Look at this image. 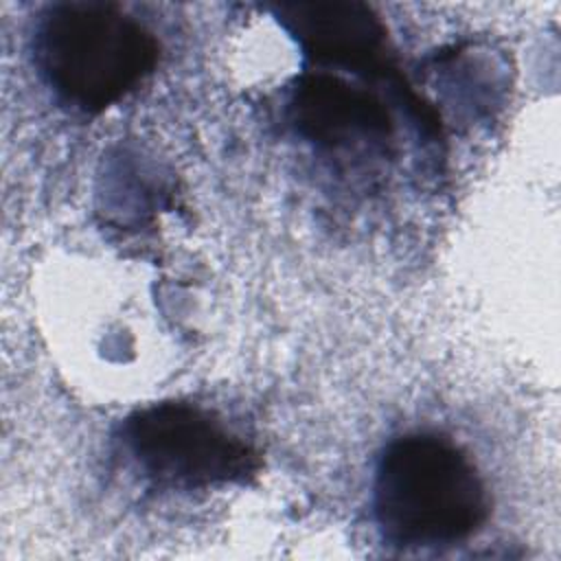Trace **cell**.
<instances>
[{"instance_id": "obj_1", "label": "cell", "mask_w": 561, "mask_h": 561, "mask_svg": "<svg viewBox=\"0 0 561 561\" xmlns=\"http://www.w3.org/2000/svg\"><path fill=\"white\" fill-rule=\"evenodd\" d=\"M381 535L401 548H443L469 539L489 517V493L473 460L436 432L392 440L373 491Z\"/></svg>"}, {"instance_id": "obj_2", "label": "cell", "mask_w": 561, "mask_h": 561, "mask_svg": "<svg viewBox=\"0 0 561 561\" xmlns=\"http://www.w3.org/2000/svg\"><path fill=\"white\" fill-rule=\"evenodd\" d=\"M160 46L136 18L107 2H59L35 28V64L50 90L85 114H99L140 85Z\"/></svg>"}, {"instance_id": "obj_3", "label": "cell", "mask_w": 561, "mask_h": 561, "mask_svg": "<svg viewBox=\"0 0 561 561\" xmlns=\"http://www.w3.org/2000/svg\"><path fill=\"white\" fill-rule=\"evenodd\" d=\"M123 443L142 476L167 489L245 482L259 469L250 443L213 412L184 401L136 410L123 425Z\"/></svg>"}, {"instance_id": "obj_4", "label": "cell", "mask_w": 561, "mask_h": 561, "mask_svg": "<svg viewBox=\"0 0 561 561\" xmlns=\"http://www.w3.org/2000/svg\"><path fill=\"white\" fill-rule=\"evenodd\" d=\"M289 118L302 138L329 151L386 149L394 131L375 94L331 72H309L296 81Z\"/></svg>"}, {"instance_id": "obj_5", "label": "cell", "mask_w": 561, "mask_h": 561, "mask_svg": "<svg viewBox=\"0 0 561 561\" xmlns=\"http://www.w3.org/2000/svg\"><path fill=\"white\" fill-rule=\"evenodd\" d=\"M280 22L318 64L386 75V28L359 2H298L278 7Z\"/></svg>"}]
</instances>
